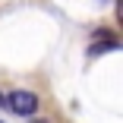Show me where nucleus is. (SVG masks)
<instances>
[{"mask_svg": "<svg viewBox=\"0 0 123 123\" xmlns=\"http://www.w3.org/2000/svg\"><path fill=\"white\" fill-rule=\"evenodd\" d=\"M6 104H10L19 117H32V114L38 111V95L29 92V88H16V92H10Z\"/></svg>", "mask_w": 123, "mask_h": 123, "instance_id": "f257e3e1", "label": "nucleus"}, {"mask_svg": "<svg viewBox=\"0 0 123 123\" xmlns=\"http://www.w3.org/2000/svg\"><path fill=\"white\" fill-rule=\"evenodd\" d=\"M92 57L95 54H104V51H117V47H120V41H117V35L114 32H107V29H98L95 35H92Z\"/></svg>", "mask_w": 123, "mask_h": 123, "instance_id": "f03ea898", "label": "nucleus"}, {"mask_svg": "<svg viewBox=\"0 0 123 123\" xmlns=\"http://www.w3.org/2000/svg\"><path fill=\"white\" fill-rule=\"evenodd\" d=\"M0 104H3V98H0Z\"/></svg>", "mask_w": 123, "mask_h": 123, "instance_id": "7ed1b4c3", "label": "nucleus"}]
</instances>
